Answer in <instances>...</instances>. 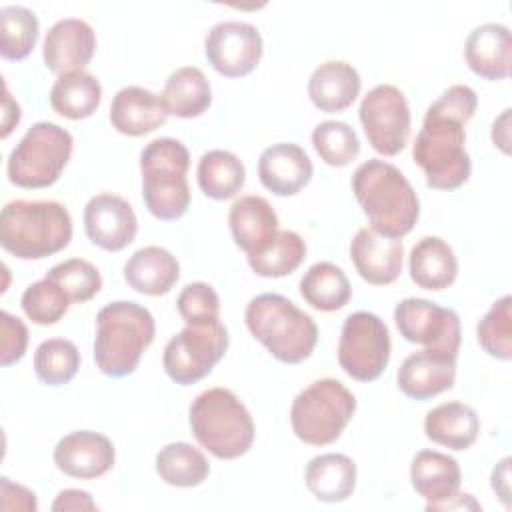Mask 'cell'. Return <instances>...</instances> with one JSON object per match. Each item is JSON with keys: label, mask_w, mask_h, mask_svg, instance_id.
I'll return each mask as SVG.
<instances>
[{"label": "cell", "mask_w": 512, "mask_h": 512, "mask_svg": "<svg viewBox=\"0 0 512 512\" xmlns=\"http://www.w3.org/2000/svg\"><path fill=\"white\" fill-rule=\"evenodd\" d=\"M478 106L476 92L454 84L432 102L412 146V158L434 190H456L468 182L472 160L466 152V122Z\"/></svg>", "instance_id": "cell-1"}, {"label": "cell", "mask_w": 512, "mask_h": 512, "mask_svg": "<svg viewBox=\"0 0 512 512\" xmlns=\"http://www.w3.org/2000/svg\"><path fill=\"white\" fill-rule=\"evenodd\" d=\"M352 192L372 228L384 236H406L420 216L412 184L390 162L378 158L362 162L352 174Z\"/></svg>", "instance_id": "cell-2"}, {"label": "cell", "mask_w": 512, "mask_h": 512, "mask_svg": "<svg viewBox=\"0 0 512 512\" xmlns=\"http://www.w3.org/2000/svg\"><path fill=\"white\" fill-rule=\"evenodd\" d=\"M70 240V212L56 200H12L0 212V244L20 260H42Z\"/></svg>", "instance_id": "cell-3"}, {"label": "cell", "mask_w": 512, "mask_h": 512, "mask_svg": "<svg viewBox=\"0 0 512 512\" xmlns=\"http://www.w3.org/2000/svg\"><path fill=\"white\" fill-rule=\"evenodd\" d=\"M154 334L156 324L148 308L126 300L106 304L96 316V366L110 378L130 376L142 352L152 344Z\"/></svg>", "instance_id": "cell-4"}, {"label": "cell", "mask_w": 512, "mask_h": 512, "mask_svg": "<svg viewBox=\"0 0 512 512\" xmlns=\"http://www.w3.org/2000/svg\"><path fill=\"white\" fill-rule=\"evenodd\" d=\"M244 318L250 334L284 364H300L316 348V322L282 294L266 292L252 298Z\"/></svg>", "instance_id": "cell-5"}, {"label": "cell", "mask_w": 512, "mask_h": 512, "mask_svg": "<svg viewBox=\"0 0 512 512\" xmlns=\"http://www.w3.org/2000/svg\"><path fill=\"white\" fill-rule=\"evenodd\" d=\"M190 430L220 460L244 456L254 442V420L228 388H208L190 404Z\"/></svg>", "instance_id": "cell-6"}, {"label": "cell", "mask_w": 512, "mask_h": 512, "mask_svg": "<svg viewBox=\"0 0 512 512\" xmlns=\"http://www.w3.org/2000/svg\"><path fill=\"white\" fill-rule=\"evenodd\" d=\"M190 152L176 138H156L140 152L142 198L158 220H178L190 206V186L186 180Z\"/></svg>", "instance_id": "cell-7"}, {"label": "cell", "mask_w": 512, "mask_h": 512, "mask_svg": "<svg viewBox=\"0 0 512 512\" xmlns=\"http://www.w3.org/2000/svg\"><path fill=\"white\" fill-rule=\"evenodd\" d=\"M354 412V394L336 378H320L294 398L290 408L292 432L304 444L328 446L340 438Z\"/></svg>", "instance_id": "cell-8"}, {"label": "cell", "mask_w": 512, "mask_h": 512, "mask_svg": "<svg viewBox=\"0 0 512 512\" xmlns=\"http://www.w3.org/2000/svg\"><path fill=\"white\" fill-rule=\"evenodd\" d=\"M72 134L54 122L32 124L12 148L6 164L8 180L20 188L52 186L72 156Z\"/></svg>", "instance_id": "cell-9"}, {"label": "cell", "mask_w": 512, "mask_h": 512, "mask_svg": "<svg viewBox=\"0 0 512 512\" xmlns=\"http://www.w3.org/2000/svg\"><path fill=\"white\" fill-rule=\"evenodd\" d=\"M228 350V330L220 320L208 324H186L164 346L162 366L168 378L190 386L212 372Z\"/></svg>", "instance_id": "cell-10"}, {"label": "cell", "mask_w": 512, "mask_h": 512, "mask_svg": "<svg viewBox=\"0 0 512 512\" xmlns=\"http://www.w3.org/2000/svg\"><path fill=\"white\" fill-rule=\"evenodd\" d=\"M390 332L384 320L372 312L350 314L338 340V364L358 382L376 380L390 362Z\"/></svg>", "instance_id": "cell-11"}, {"label": "cell", "mask_w": 512, "mask_h": 512, "mask_svg": "<svg viewBox=\"0 0 512 512\" xmlns=\"http://www.w3.org/2000/svg\"><path fill=\"white\" fill-rule=\"evenodd\" d=\"M360 124L368 144L384 154L396 156L410 136V106L404 92L392 84L374 86L360 102Z\"/></svg>", "instance_id": "cell-12"}, {"label": "cell", "mask_w": 512, "mask_h": 512, "mask_svg": "<svg viewBox=\"0 0 512 512\" xmlns=\"http://www.w3.org/2000/svg\"><path fill=\"white\" fill-rule=\"evenodd\" d=\"M394 322L404 340L458 356L462 332L452 308L426 298H404L394 308Z\"/></svg>", "instance_id": "cell-13"}, {"label": "cell", "mask_w": 512, "mask_h": 512, "mask_svg": "<svg viewBox=\"0 0 512 512\" xmlns=\"http://www.w3.org/2000/svg\"><path fill=\"white\" fill-rule=\"evenodd\" d=\"M204 50L210 66L218 74L226 78H240L258 66L264 52V42L254 24L242 20H222L208 30Z\"/></svg>", "instance_id": "cell-14"}, {"label": "cell", "mask_w": 512, "mask_h": 512, "mask_svg": "<svg viewBox=\"0 0 512 512\" xmlns=\"http://www.w3.org/2000/svg\"><path fill=\"white\" fill-rule=\"evenodd\" d=\"M84 230L92 244L106 252L124 250L138 232V218L118 194H96L84 206Z\"/></svg>", "instance_id": "cell-15"}, {"label": "cell", "mask_w": 512, "mask_h": 512, "mask_svg": "<svg viewBox=\"0 0 512 512\" xmlns=\"http://www.w3.org/2000/svg\"><path fill=\"white\" fill-rule=\"evenodd\" d=\"M114 458L110 438L92 430L70 432L54 446V464L70 478H100L114 466Z\"/></svg>", "instance_id": "cell-16"}, {"label": "cell", "mask_w": 512, "mask_h": 512, "mask_svg": "<svg viewBox=\"0 0 512 512\" xmlns=\"http://www.w3.org/2000/svg\"><path fill=\"white\" fill-rule=\"evenodd\" d=\"M96 52V32L80 18H62L46 32L42 58L50 72L62 76L82 70Z\"/></svg>", "instance_id": "cell-17"}, {"label": "cell", "mask_w": 512, "mask_h": 512, "mask_svg": "<svg viewBox=\"0 0 512 512\" xmlns=\"http://www.w3.org/2000/svg\"><path fill=\"white\" fill-rule=\"evenodd\" d=\"M456 360L458 356L432 348L414 352L398 368V388L412 400H430L454 386Z\"/></svg>", "instance_id": "cell-18"}, {"label": "cell", "mask_w": 512, "mask_h": 512, "mask_svg": "<svg viewBox=\"0 0 512 512\" xmlns=\"http://www.w3.org/2000/svg\"><path fill=\"white\" fill-rule=\"evenodd\" d=\"M404 244L400 238H390L376 232L372 226L360 228L350 242V258L356 272L374 286L392 284L402 272Z\"/></svg>", "instance_id": "cell-19"}, {"label": "cell", "mask_w": 512, "mask_h": 512, "mask_svg": "<svg viewBox=\"0 0 512 512\" xmlns=\"http://www.w3.org/2000/svg\"><path fill=\"white\" fill-rule=\"evenodd\" d=\"M314 174L312 160L302 146L280 142L268 146L258 160V178L266 190L276 196L298 194Z\"/></svg>", "instance_id": "cell-20"}, {"label": "cell", "mask_w": 512, "mask_h": 512, "mask_svg": "<svg viewBox=\"0 0 512 512\" xmlns=\"http://www.w3.org/2000/svg\"><path fill=\"white\" fill-rule=\"evenodd\" d=\"M464 58L468 68L484 80L508 78L512 64L510 28L498 22L476 26L466 38Z\"/></svg>", "instance_id": "cell-21"}, {"label": "cell", "mask_w": 512, "mask_h": 512, "mask_svg": "<svg viewBox=\"0 0 512 512\" xmlns=\"http://www.w3.org/2000/svg\"><path fill=\"white\" fill-rule=\"evenodd\" d=\"M168 112L158 94L142 86L120 88L110 104L112 126L126 136H144L164 126Z\"/></svg>", "instance_id": "cell-22"}, {"label": "cell", "mask_w": 512, "mask_h": 512, "mask_svg": "<svg viewBox=\"0 0 512 512\" xmlns=\"http://www.w3.org/2000/svg\"><path fill=\"white\" fill-rule=\"evenodd\" d=\"M362 88L358 70L344 60H328L314 68L308 80L310 102L322 112H342L354 104Z\"/></svg>", "instance_id": "cell-23"}, {"label": "cell", "mask_w": 512, "mask_h": 512, "mask_svg": "<svg viewBox=\"0 0 512 512\" xmlns=\"http://www.w3.org/2000/svg\"><path fill=\"white\" fill-rule=\"evenodd\" d=\"M228 226L236 246L254 254L276 236L278 216L266 198L248 194L230 206Z\"/></svg>", "instance_id": "cell-24"}, {"label": "cell", "mask_w": 512, "mask_h": 512, "mask_svg": "<svg viewBox=\"0 0 512 512\" xmlns=\"http://www.w3.org/2000/svg\"><path fill=\"white\" fill-rule=\"evenodd\" d=\"M180 278V264L172 252L162 246H144L124 264L128 286L146 296H162L172 290Z\"/></svg>", "instance_id": "cell-25"}, {"label": "cell", "mask_w": 512, "mask_h": 512, "mask_svg": "<svg viewBox=\"0 0 512 512\" xmlns=\"http://www.w3.org/2000/svg\"><path fill=\"white\" fill-rule=\"evenodd\" d=\"M410 480L414 490L426 500V508L452 498L462 482V472L456 458L436 452L420 450L410 464Z\"/></svg>", "instance_id": "cell-26"}, {"label": "cell", "mask_w": 512, "mask_h": 512, "mask_svg": "<svg viewBox=\"0 0 512 512\" xmlns=\"http://www.w3.org/2000/svg\"><path fill=\"white\" fill-rule=\"evenodd\" d=\"M410 278L424 290H444L458 276V260L452 246L438 236L420 238L408 258Z\"/></svg>", "instance_id": "cell-27"}, {"label": "cell", "mask_w": 512, "mask_h": 512, "mask_svg": "<svg viewBox=\"0 0 512 512\" xmlns=\"http://www.w3.org/2000/svg\"><path fill=\"white\" fill-rule=\"evenodd\" d=\"M426 438L450 450L470 448L480 434L476 410L464 402H444L432 408L424 418Z\"/></svg>", "instance_id": "cell-28"}, {"label": "cell", "mask_w": 512, "mask_h": 512, "mask_svg": "<svg viewBox=\"0 0 512 512\" xmlns=\"http://www.w3.org/2000/svg\"><path fill=\"white\" fill-rule=\"evenodd\" d=\"M306 488L320 502H344L356 488V464L350 456L330 452L314 456L304 472Z\"/></svg>", "instance_id": "cell-29"}, {"label": "cell", "mask_w": 512, "mask_h": 512, "mask_svg": "<svg viewBox=\"0 0 512 512\" xmlns=\"http://www.w3.org/2000/svg\"><path fill=\"white\" fill-rule=\"evenodd\" d=\"M168 114L176 118H196L212 104L210 82L196 66H182L174 70L160 94Z\"/></svg>", "instance_id": "cell-30"}, {"label": "cell", "mask_w": 512, "mask_h": 512, "mask_svg": "<svg viewBox=\"0 0 512 512\" xmlns=\"http://www.w3.org/2000/svg\"><path fill=\"white\" fill-rule=\"evenodd\" d=\"M102 102V86L98 78L86 70L58 76L50 90V106L56 114L82 120L92 116Z\"/></svg>", "instance_id": "cell-31"}, {"label": "cell", "mask_w": 512, "mask_h": 512, "mask_svg": "<svg viewBox=\"0 0 512 512\" xmlns=\"http://www.w3.org/2000/svg\"><path fill=\"white\" fill-rule=\"evenodd\" d=\"M300 294L314 310L334 312L350 302L352 286L340 266L334 262H316L304 272Z\"/></svg>", "instance_id": "cell-32"}, {"label": "cell", "mask_w": 512, "mask_h": 512, "mask_svg": "<svg viewBox=\"0 0 512 512\" xmlns=\"http://www.w3.org/2000/svg\"><path fill=\"white\" fill-rule=\"evenodd\" d=\"M196 178L200 190L212 200H228L236 196L246 182L242 160L228 150H208L202 154Z\"/></svg>", "instance_id": "cell-33"}, {"label": "cell", "mask_w": 512, "mask_h": 512, "mask_svg": "<svg viewBox=\"0 0 512 512\" xmlns=\"http://www.w3.org/2000/svg\"><path fill=\"white\" fill-rule=\"evenodd\" d=\"M158 476L176 488L200 486L208 474L210 464L206 456L188 442H172L156 454Z\"/></svg>", "instance_id": "cell-34"}, {"label": "cell", "mask_w": 512, "mask_h": 512, "mask_svg": "<svg viewBox=\"0 0 512 512\" xmlns=\"http://www.w3.org/2000/svg\"><path fill=\"white\" fill-rule=\"evenodd\" d=\"M304 258V240L292 230H278L262 250L248 254V266L262 278H280L292 274Z\"/></svg>", "instance_id": "cell-35"}, {"label": "cell", "mask_w": 512, "mask_h": 512, "mask_svg": "<svg viewBox=\"0 0 512 512\" xmlns=\"http://www.w3.org/2000/svg\"><path fill=\"white\" fill-rule=\"evenodd\" d=\"M38 32L40 22L30 8H0V56L4 60H24L34 50Z\"/></svg>", "instance_id": "cell-36"}, {"label": "cell", "mask_w": 512, "mask_h": 512, "mask_svg": "<svg viewBox=\"0 0 512 512\" xmlns=\"http://www.w3.org/2000/svg\"><path fill=\"white\" fill-rule=\"evenodd\" d=\"M80 368V352L66 338H48L34 352V372L48 386L68 384Z\"/></svg>", "instance_id": "cell-37"}, {"label": "cell", "mask_w": 512, "mask_h": 512, "mask_svg": "<svg viewBox=\"0 0 512 512\" xmlns=\"http://www.w3.org/2000/svg\"><path fill=\"white\" fill-rule=\"evenodd\" d=\"M312 144L328 166L344 168L360 154V140L354 128L340 120H324L312 130Z\"/></svg>", "instance_id": "cell-38"}, {"label": "cell", "mask_w": 512, "mask_h": 512, "mask_svg": "<svg viewBox=\"0 0 512 512\" xmlns=\"http://www.w3.org/2000/svg\"><path fill=\"white\" fill-rule=\"evenodd\" d=\"M476 338L482 350L498 360L512 358V298L504 294L482 316L476 326Z\"/></svg>", "instance_id": "cell-39"}, {"label": "cell", "mask_w": 512, "mask_h": 512, "mask_svg": "<svg viewBox=\"0 0 512 512\" xmlns=\"http://www.w3.org/2000/svg\"><path fill=\"white\" fill-rule=\"evenodd\" d=\"M46 278L56 282L66 292L70 302L78 304L88 302L102 288V276L98 268L84 258H68L64 262L54 264L46 272Z\"/></svg>", "instance_id": "cell-40"}, {"label": "cell", "mask_w": 512, "mask_h": 512, "mask_svg": "<svg viewBox=\"0 0 512 512\" xmlns=\"http://www.w3.org/2000/svg\"><path fill=\"white\" fill-rule=\"evenodd\" d=\"M70 306V298L66 292L46 276L38 282H32L22 294V310L24 314L40 326L56 324Z\"/></svg>", "instance_id": "cell-41"}, {"label": "cell", "mask_w": 512, "mask_h": 512, "mask_svg": "<svg viewBox=\"0 0 512 512\" xmlns=\"http://www.w3.org/2000/svg\"><path fill=\"white\" fill-rule=\"evenodd\" d=\"M176 308L186 324H208L218 320L220 298L210 284L190 282L180 290Z\"/></svg>", "instance_id": "cell-42"}, {"label": "cell", "mask_w": 512, "mask_h": 512, "mask_svg": "<svg viewBox=\"0 0 512 512\" xmlns=\"http://www.w3.org/2000/svg\"><path fill=\"white\" fill-rule=\"evenodd\" d=\"M0 328H2L0 364L10 366L18 362L28 348V328L18 316H12L6 310L0 314Z\"/></svg>", "instance_id": "cell-43"}, {"label": "cell", "mask_w": 512, "mask_h": 512, "mask_svg": "<svg viewBox=\"0 0 512 512\" xmlns=\"http://www.w3.org/2000/svg\"><path fill=\"white\" fill-rule=\"evenodd\" d=\"M0 506L2 510H24V512L38 510L36 494L22 484L10 482L6 476L0 478Z\"/></svg>", "instance_id": "cell-44"}, {"label": "cell", "mask_w": 512, "mask_h": 512, "mask_svg": "<svg viewBox=\"0 0 512 512\" xmlns=\"http://www.w3.org/2000/svg\"><path fill=\"white\" fill-rule=\"evenodd\" d=\"M52 510L54 512H68V510H98L96 502L92 500V496L86 490H78V488H68L62 490L56 500L52 502Z\"/></svg>", "instance_id": "cell-45"}, {"label": "cell", "mask_w": 512, "mask_h": 512, "mask_svg": "<svg viewBox=\"0 0 512 512\" xmlns=\"http://www.w3.org/2000/svg\"><path fill=\"white\" fill-rule=\"evenodd\" d=\"M510 458H502L496 468L492 470V490L496 492V496L502 500V504L508 508L510 506Z\"/></svg>", "instance_id": "cell-46"}, {"label": "cell", "mask_w": 512, "mask_h": 512, "mask_svg": "<svg viewBox=\"0 0 512 512\" xmlns=\"http://www.w3.org/2000/svg\"><path fill=\"white\" fill-rule=\"evenodd\" d=\"M2 138H6L12 128L20 122V106L16 100H12L8 86L4 84V108H2Z\"/></svg>", "instance_id": "cell-47"}, {"label": "cell", "mask_w": 512, "mask_h": 512, "mask_svg": "<svg viewBox=\"0 0 512 512\" xmlns=\"http://www.w3.org/2000/svg\"><path fill=\"white\" fill-rule=\"evenodd\" d=\"M428 512H434V510H482L480 502L474 500L472 494H454L452 498L440 502V504H434V506H428L426 508Z\"/></svg>", "instance_id": "cell-48"}, {"label": "cell", "mask_w": 512, "mask_h": 512, "mask_svg": "<svg viewBox=\"0 0 512 512\" xmlns=\"http://www.w3.org/2000/svg\"><path fill=\"white\" fill-rule=\"evenodd\" d=\"M508 118H510V108H506V110L500 114V118H496L494 124H492V142H494L504 154L510 152V148H508V144H510V136H508Z\"/></svg>", "instance_id": "cell-49"}]
</instances>
